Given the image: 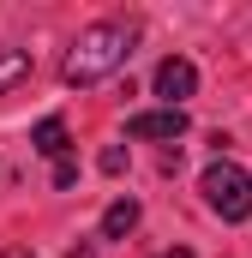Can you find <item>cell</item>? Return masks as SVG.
<instances>
[{"label": "cell", "mask_w": 252, "mask_h": 258, "mask_svg": "<svg viewBox=\"0 0 252 258\" xmlns=\"http://www.w3.org/2000/svg\"><path fill=\"white\" fill-rule=\"evenodd\" d=\"M126 168V150H102V174H120Z\"/></svg>", "instance_id": "9c48e42d"}, {"label": "cell", "mask_w": 252, "mask_h": 258, "mask_svg": "<svg viewBox=\"0 0 252 258\" xmlns=\"http://www.w3.org/2000/svg\"><path fill=\"white\" fill-rule=\"evenodd\" d=\"M156 258H192V252H186V246H174V252H156Z\"/></svg>", "instance_id": "8fae6325"}, {"label": "cell", "mask_w": 252, "mask_h": 258, "mask_svg": "<svg viewBox=\"0 0 252 258\" xmlns=\"http://www.w3.org/2000/svg\"><path fill=\"white\" fill-rule=\"evenodd\" d=\"M72 180H78V162H72V156H66V162H54V186H72Z\"/></svg>", "instance_id": "ba28073f"}, {"label": "cell", "mask_w": 252, "mask_h": 258, "mask_svg": "<svg viewBox=\"0 0 252 258\" xmlns=\"http://www.w3.org/2000/svg\"><path fill=\"white\" fill-rule=\"evenodd\" d=\"M30 144H36L42 156H54V162H66V120H60V114H48L42 126L30 132Z\"/></svg>", "instance_id": "8992f818"}, {"label": "cell", "mask_w": 252, "mask_h": 258, "mask_svg": "<svg viewBox=\"0 0 252 258\" xmlns=\"http://www.w3.org/2000/svg\"><path fill=\"white\" fill-rule=\"evenodd\" d=\"M126 132H132V138H180V132H186V114H180V108L132 114V120H126Z\"/></svg>", "instance_id": "277c9868"}, {"label": "cell", "mask_w": 252, "mask_h": 258, "mask_svg": "<svg viewBox=\"0 0 252 258\" xmlns=\"http://www.w3.org/2000/svg\"><path fill=\"white\" fill-rule=\"evenodd\" d=\"M66 258H96V252H90V246H84V240H78V246H72V252H66Z\"/></svg>", "instance_id": "30bf717a"}, {"label": "cell", "mask_w": 252, "mask_h": 258, "mask_svg": "<svg viewBox=\"0 0 252 258\" xmlns=\"http://www.w3.org/2000/svg\"><path fill=\"white\" fill-rule=\"evenodd\" d=\"M132 228H138V198H114L102 210V240H126Z\"/></svg>", "instance_id": "5b68a950"}, {"label": "cell", "mask_w": 252, "mask_h": 258, "mask_svg": "<svg viewBox=\"0 0 252 258\" xmlns=\"http://www.w3.org/2000/svg\"><path fill=\"white\" fill-rule=\"evenodd\" d=\"M132 42H138V30H132V24H120V18H102V24L78 30V42L66 48L60 78H66V84H96V78H108L114 66H126Z\"/></svg>", "instance_id": "6da1fadb"}, {"label": "cell", "mask_w": 252, "mask_h": 258, "mask_svg": "<svg viewBox=\"0 0 252 258\" xmlns=\"http://www.w3.org/2000/svg\"><path fill=\"white\" fill-rule=\"evenodd\" d=\"M24 72H30V54H24V48H6V54H0V90H12Z\"/></svg>", "instance_id": "52a82bcc"}, {"label": "cell", "mask_w": 252, "mask_h": 258, "mask_svg": "<svg viewBox=\"0 0 252 258\" xmlns=\"http://www.w3.org/2000/svg\"><path fill=\"white\" fill-rule=\"evenodd\" d=\"M204 204L222 222H246L252 216V174L240 162H210L204 168Z\"/></svg>", "instance_id": "7a4b0ae2"}, {"label": "cell", "mask_w": 252, "mask_h": 258, "mask_svg": "<svg viewBox=\"0 0 252 258\" xmlns=\"http://www.w3.org/2000/svg\"><path fill=\"white\" fill-rule=\"evenodd\" d=\"M198 90V66L180 60V54H168V60L156 66V96H168V108H180V96Z\"/></svg>", "instance_id": "3957f363"}]
</instances>
